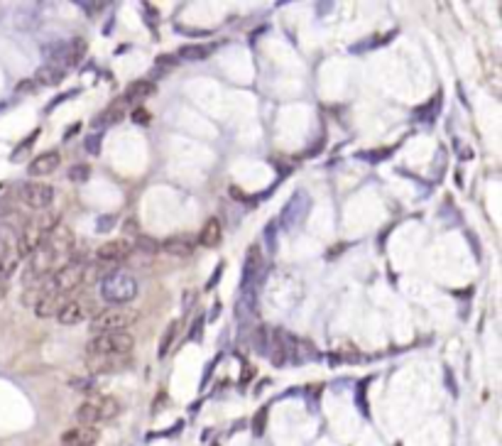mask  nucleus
<instances>
[{
	"instance_id": "12",
	"label": "nucleus",
	"mask_w": 502,
	"mask_h": 446,
	"mask_svg": "<svg viewBox=\"0 0 502 446\" xmlns=\"http://www.w3.org/2000/svg\"><path fill=\"white\" fill-rule=\"evenodd\" d=\"M263 270H265V255H263V248H260L258 243H253L248 248V255H245V280H243V285H245V290H248L250 285H253L255 280L263 275Z\"/></svg>"
},
{
	"instance_id": "7",
	"label": "nucleus",
	"mask_w": 502,
	"mask_h": 446,
	"mask_svg": "<svg viewBox=\"0 0 502 446\" xmlns=\"http://www.w3.org/2000/svg\"><path fill=\"white\" fill-rule=\"evenodd\" d=\"M20 194V202L25 204V206L34 209V211H44V209L52 206L56 192L52 184H44V182H25L20 184L18 189Z\"/></svg>"
},
{
	"instance_id": "33",
	"label": "nucleus",
	"mask_w": 502,
	"mask_h": 446,
	"mask_svg": "<svg viewBox=\"0 0 502 446\" xmlns=\"http://www.w3.org/2000/svg\"><path fill=\"white\" fill-rule=\"evenodd\" d=\"M84 8H86V13H89V15H96L101 8H106V3H86Z\"/></svg>"
},
{
	"instance_id": "35",
	"label": "nucleus",
	"mask_w": 502,
	"mask_h": 446,
	"mask_svg": "<svg viewBox=\"0 0 502 446\" xmlns=\"http://www.w3.org/2000/svg\"><path fill=\"white\" fill-rule=\"evenodd\" d=\"M125 230H127V233H135V235H137V221H135V218H127V221H125Z\"/></svg>"
},
{
	"instance_id": "1",
	"label": "nucleus",
	"mask_w": 502,
	"mask_h": 446,
	"mask_svg": "<svg viewBox=\"0 0 502 446\" xmlns=\"http://www.w3.org/2000/svg\"><path fill=\"white\" fill-rule=\"evenodd\" d=\"M86 273H89V268H86L84 260L71 258L69 263H64L61 268H56L52 275H47V278L39 282V285L32 287V290L37 292L34 302H37L39 297H44V295H71L76 287L84 285Z\"/></svg>"
},
{
	"instance_id": "9",
	"label": "nucleus",
	"mask_w": 502,
	"mask_h": 446,
	"mask_svg": "<svg viewBox=\"0 0 502 446\" xmlns=\"http://www.w3.org/2000/svg\"><path fill=\"white\" fill-rule=\"evenodd\" d=\"M91 309H94V302L84 299V297H69V302H66L59 314H56V321H59L61 326H76L89 319Z\"/></svg>"
},
{
	"instance_id": "25",
	"label": "nucleus",
	"mask_w": 502,
	"mask_h": 446,
	"mask_svg": "<svg viewBox=\"0 0 502 446\" xmlns=\"http://www.w3.org/2000/svg\"><path fill=\"white\" fill-rule=\"evenodd\" d=\"M253 341H255V351H258L260 356H268V351H270V331L265 329V326H258Z\"/></svg>"
},
{
	"instance_id": "10",
	"label": "nucleus",
	"mask_w": 502,
	"mask_h": 446,
	"mask_svg": "<svg viewBox=\"0 0 502 446\" xmlns=\"http://www.w3.org/2000/svg\"><path fill=\"white\" fill-rule=\"evenodd\" d=\"M132 243L130 240H108V243H103L99 250H96V260L103 265H120L125 263L127 258H130L132 253Z\"/></svg>"
},
{
	"instance_id": "29",
	"label": "nucleus",
	"mask_w": 502,
	"mask_h": 446,
	"mask_svg": "<svg viewBox=\"0 0 502 446\" xmlns=\"http://www.w3.org/2000/svg\"><path fill=\"white\" fill-rule=\"evenodd\" d=\"M130 118H132V123H137V125H147V123L152 120V116H150V111H145L140 106V109H135L130 113Z\"/></svg>"
},
{
	"instance_id": "3",
	"label": "nucleus",
	"mask_w": 502,
	"mask_h": 446,
	"mask_svg": "<svg viewBox=\"0 0 502 446\" xmlns=\"http://www.w3.org/2000/svg\"><path fill=\"white\" fill-rule=\"evenodd\" d=\"M101 299L111 306H127L140 292V285L132 278L130 273H123V270H115V273H108L99 285Z\"/></svg>"
},
{
	"instance_id": "37",
	"label": "nucleus",
	"mask_w": 502,
	"mask_h": 446,
	"mask_svg": "<svg viewBox=\"0 0 502 446\" xmlns=\"http://www.w3.org/2000/svg\"><path fill=\"white\" fill-rule=\"evenodd\" d=\"M5 292H8V290H5V282H0V302H3V297H5Z\"/></svg>"
},
{
	"instance_id": "21",
	"label": "nucleus",
	"mask_w": 502,
	"mask_h": 446,
	"mask_svg": "<svg viewBox=\"0 0 502 446\" xmlns=\"http://www.w3.org/2000/svg\"><path fill=\"white\" fill-rule=\"evenodd\" d=\"M155 94V84L152 81H135V84L127 89V94L123 96V99L127 101V104H135V101H142L147 99V96Z\"/></svg>"
},
{
	"instance_id": "27",
	"label": "nucleus",
	"mask_w": 502,
	"mask_h": 446,
	"mask_svg": "<svg viewBox=\"0 0 502 446\" xmlns=\"http://www.w3.org/2000/svg\"><path fill=\"white\" fill-rule=\"evenodd\" d=\"M66 177L71 179V182H76V184H84V182H89L91 179V167L89 165H74L66 172Z\"/></svg>"
},
{
	"instance_id": "6",
	"label": "nucleus",
	"mask_w": 502,
	"mask_h": 446,
	"mask_svg": "<svg viewBox=\"0 0 502 446\" xmlns=\"http://www.w3.org/2000/svg\"><path fill=\"white\" fill-rule=\"evenodd\" d=\"M56 221L52 216H44V218H37V221H27L23 228V233L18 235V253L20 258H30V255L34 253V250L39 248V243L44 240V235H47V230L52 228Z\"/></svg>"
},
{
	"instance_id": "19",
	"label": "nucleus",
	"mask_w": 502,
	"mask_h": 446,
	"mask_svg": "<svg viewBox=\"0 0 502 446\" xmlns=\"http://www.w3.org/2000/svg\"><path fill=\"white\" fill-rule=\"evenodd\" d=\"M221 240H223V225L216 216H211L203 223L201 233H199V245L201 248H218Z\"/></svg>"
},
{
	"instance_id": "15",
	"label": "nucleus",
	"mask_w": 502,
	"mask_h": 446,
	"mask_svg": "<svg viewBox=\"0 0 502 446\" xmlns=\"http://www.w3.org/2000/svg\"><path fill=\"white\" fill-rule=\"evenodd\" d=\"M61 165V155L56 150H49V152H42V155H37L34 160H30V177H47V174H52L56 167Z\"/></svg>"
},
{
	"instance_id": "30",
	"label": "nucleus",
	"mask_w": 502,
	"mask_h": 446,
	"mask_svg": "<svg viewBox=\"0 0 502 446\" xmlns=\"http://www.w3.org/2000/svg\"><path fill=\"white\" fill-rule=\"evenodd\" d=\"M37 135H39V130H34L32 135L27 137V140H25V142H20L18 152H13V160H20V157H23V152H25V150H30V145H32V142L37 140Z\"/></svg>"
},
{
	"instance_id": "17",
	"label": "nucleus",
	"mask_w": 502,
	"mask_h": 446,
	"mask_svg": "<svg viewBox=\"0 0 502 446\" xmlns=\"http://www.w3.org/2000/svg\"><path fill=\"white\" fill-rule=\"evenodd\" d=\"M160 250L167 255H174V258H192L194 253V240L187 238V235H172L165 243H160Z\"/></svg>"
},
{
	"instance_id": "18",
	"label": "nucleus",
	"mask_w": 502,
	"mask_h": 446,
	"mask_svg": "<svg viewBox=\"0 0 502 446\" xmlns=\"http://www.w3.org/2000/svg\"><path fill=\"white\" fill-rule=\"evenodd\" d=\"M127 106H130V104H127L123 96L118 101H113L108 109H106L99 118H96V128H101V130H103V128H111V125H115V123H120L123 118H125V113H127Z\"/></svg>"
},
{
	"instance_id": "28",
	"label": "nucleus",
	"mask_w": 502,
	"mask_h": 446,
	"mask_svg": "<svg viewBox=\"0 0 502 446\" xmlns=\"http://www.w3.org/2000/svg\"><path fill=\"white\" fill-rule=\"evenodd\" d=\"M265 422H268V407H260L258 414L253 419V434L255 437H263L265 434Z\"/></svg>"
},
{
	"instance_id": "14",
	"label": "nucleus",
	"mask_w": 502,
	"mask_h": 446,
	"mask_svg": "<svg viewBox=\"0 0 502 446\" xmlns=\"http://www.w3.org/2000/svg\"><path fill=\"white\" fill-rule=\"evenodd\" d=\"M66 302H69V295H44L34 302V314L39 319H56V314H59Z\"/></svg>"
},
{
	"instance_id": "32",
	"label": "nucleus",
	"mask_w": 502,
	"mask_h": 446,
	"mask_svg": "<svg viewBox=\"0 0 502 446\" xmlns=\"http://www.w3.org/2000/svg\"><path fill=\"white\" fill-rule=\"evenodd\" d=\"M177 56H169V54H162V56H157V66H174L177 64Z\"/></svg>"
},
{
	"instance_id": "22",
	"label": "nucleus",
	"mask_w": 502,
	"mask_h": 446,
	"mask_svg": "<svg viewBox=\"0 0 502 446\" xmlns=\"http://www.w3.org/2000/svg\"><path fill=\"white\" fill-rule=\"evenodd\" d=\"M208 54H211V47H203V44H184V47H179L177 59H182V61H201V59H206Z\"/></svg>"
},
{
	"instance_id": "24",
	"label": "nucleus",
	"mask_w": 502,
	"mask_h": 446,
	"mask_svg": "<svg viewBox=\"0 0 502 446\" xmlns=\"http://www.w3.org/2000/svg\"><path fill=\"white\" fill-rule=\"evenodd\" d=\"M314 356H316L314 346H311L309 341H301V338H296V341H294V361H291V363H304V361H309V358H314Z\"/></svg>"
},
{
	"instance_id": "34",
	"label": "nucleus",
	"mask_w": 502,
	"mask_h": 446,
	"mask_svg": "<svg viewBox=\"0 0 502 446\" xmlns=\"http://www.w3.org/2000/svg\"><path fill=\"white\" fill-rule=\"evenodd\" d=\"M113 221H115L113 216H111V218H101V221H99V223H101V225H99L101 233H103V230H108V228H113Z\"/></svg>"
},
{
	"instance_id": "13",
	"label": "nucleus",
	"mask_w": 502,
	"mask_h": 446,
	"mask_svg": "<svg viewBox=\"0 0 502 446\" xmlns=\"http://www.w3.org/2000/svg\"><path fill=\"white\" fill-rule=\"evenodd\" d=\"M99 429L96 427H74L61 434V446H96Z\"/></svg>"
},
{
	"instance_id": "20",
	"label": "nucleus",
	"mask_w": 502,
	"mask_h": 446,
	"mask_svg": "<svg viewBox=\"0 0 502 446\" xmlns=\"http://www.w3.org/2000/svg\"><path fill=\"white\" fill-rule=\"evenodd\" d=\"M61 79H64V69L59 64H44L42 69H37L32 81L37 86H56Z\"/></svg>"
},
{
	"instance_id": "11",
	"label": "nucleus",
	"mask_w": 502,
	"mask_h": 446,
	"mask_svg": "<svg viewBox=\"0 0 502 446\" xmlns=\"http://www.w3.org/2000/svg\"><path fill=\"white\" fill-rule=\"evenodd\" d=\"M132 363L130 356H89L91 373H118Z\"/></svg>"
},
{
	"instance_id": "26",
	"label": "nucleus",
	"mask_w": 502,
	"mask_h": 446,
	"mask_svg": "<svg viewBox=\"0 0 502 446\" xmlns=\"http://www.w3.org/2000/svg\"><path fill=\"white\" fill-rule=\"evenodd\" d=\"M132 248L142 250V253H147V255H155L157 250H160V243H157L155 238H147V235H137L135 243H132Z\"/></svg>"
},
{
	"instance_id": "16",
	"label": "nucleus",
	"mask_w": 502,
	"mask_h": 446,
	"mask_svg": "<svg viewBox=\"0 0 502 446\" xmlns=\"http://www.w3.org/2000/svg\"><path fill=\"white\" fill-rule=\"evenodd\" d=\"M86 54V39L84 37H74L69 44H64V49H59V52L52 54V59H61L59 66H76L81 59H84Z\"/></svg>"
},
{
	"instance_id": "4",
	"label": "nucleus",
	"mask_w": 502,
	"mask_h": 446,
	"mask_svg": "<svg viewBox=\"0 0 502 446\" xmlns=\"http://www.w3.org/2000/svg\"><path fill=\"white\" fill-rule=\"evenodd\" d=\"M140 321V311L135 306H106L91 316L94 334H123Z\"/></svg>"
},
{
	"instance_id": "31",
	"label": "nucleus",
	"mask_w": 502,
	"mask_h": 446,
	"mask_svg": "<svg viewBox=\"0 0 502 446\" xmlns=\"http://www.w3.org/2000/svg\"><path fill=\"white\" fill-rule=\"evenodd\" d=\"M101 140H103V132H96V135H89V140H86V150L94 152V155H99V145Z\"/></svg>"
},
{
	"instance_id": "23",
	"label": "nucleus",
	"mask_w": 502,
	"mask_h": 446,
	"mask_svg": "<svg viewBox=\"0 0 502 446\" xmlns=\"http://www.w3.org/2000/svg\"><path fill=\"white\" fill-rule=\"evenodd\" d=\"M179 321H172V324L167 326L165 329V334H162V338H160V348H157V353H160V358H165L167 353H169V348H172V343H174V338H177V334H179Z\"/></svg>"
},
{
	"instance_id": "5",
	"label": "nucleus",
	"mask_w": 502,
	"mask_h": 446,
	"mask_svg": "<svg viewBox=\"0 0 502 446\" xmlns=\"http://www.w3.org/2000/svg\"><path fill=\"white\" fill-rule=\"evenodd\" d=\"M135 348V338L127 331L123 334H94L86 343L89 356H130Z\"/></svg>"
},
{
	"instance_id": "2",
	"label": "nucleus",
	"mask_w": 502,
	"mask_h": 446,
	"mask_svg": "<svg viewBox=\"0 0 502 446\" xmlns=\"http://www.w3.org/2000/svg\"><path fill=\"white\" fill-rule=\"evenodd\" d=\"M120 414V402L111 395H89L76 407L74 417L79 427H96L99 422H111Z\"/></svg>"
},
{
	"instance_id": "8",
	"label": "nucleus",
	"mask_w": 502,
	"mask_h": 446,
	"mask_svg": "<svg viewBox=\"0 0 502 446\" xmlns=\"http://www.w3.org/2000/svg\"><path fill=\"white\" fill-rule=\"evenodd\" d=\"M294 341L296 338L284 329H275L270 334V361H272L275 368H284L287 363L294 361Z\"/></svg>"
},
{
	"instance_id": "36",
	"label": "nucleus",
	"mask_w": 502,
	"mask_h": 446,
	"mask_svg": "<svg viewBox=\"0 0 502 446\" xmlns=\"http://www.w3.org/2000/svg\"><path fill=\"white\" fill-rule=\"evenodd\" d=\"M79 128H81V125H79V123H76V125H71V130H66V135H64V137H66V140H69V137H71V135H76V132H79Z\"/></svg>"
},
{
	"instance_id": "38",
	"label": "nucleus",
	"mask_w": 502,
	"mask_h": 446,
	"mask_svg": "<svg viewBox=\"0 0 502 446\" xmlns=\"http://www.w3.org/2000/svg\"><path fill=\"white\" fill-rule=\"evenodd\" d=\"M211 446H221V444H211Z\"/></svg>"
}]
</instances>
